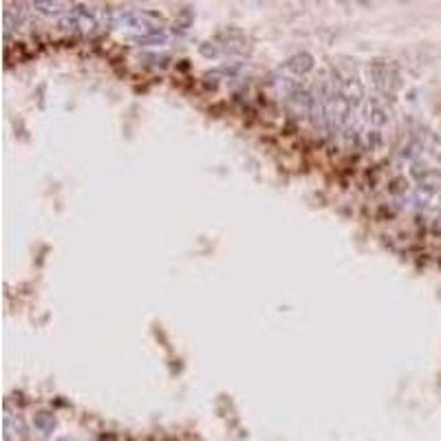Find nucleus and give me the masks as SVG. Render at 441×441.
Returning a JSON list of instances; mask_svg holds the SVG:
<instances>
[{"instance_id":"4","label":"nucleus","mask_w":441,"mask_h":441,"mask_svg":"<svg viewBox=\"0 0 441 441\" xmlns=\"http://www.w3.org/2000/svg\"><path fill=\"white\" fill-rule=\"evenodd\" d=\"M115 22L119 26H132V29L143 31H157V24H161V15L157 11H146V9H130V11H119L115 15Z\"/></svg>"},{"instance_id":"8","label":"nucleus","mask_w":441,"mask_h":441,"mask_svg":"<svg viewBox=\"0 0 441 441\" xmlns=\"http://www.w3.org/2000/svg\"><path fill=\"white\" fill-rule=\"evenodd\" d=\"M31 7H33L35 11L44 13V15H57V13H64L66 4H62V2H42V0H38V2H33Z\"/></svg>"},{"instance_id":"1","label":"nucleus","mask_w":441,"mask_h":441,"mask_svg":"<svg viewBox=\"0 0 441 441\" xmlns=\"http://www.w3.org/2000/svg\"><path fill=\"white\" fill-rule=\"evenodd\" d=\"M280 93H283V99H285L287 108H289L296 117H309V110H311V88L302 86V84L296 82V79L285 77L283 86H280Z\"/></svg>"},{"instance_id":"2","label":"nucleus","mask_w":441,"mask_h":441,"mask_svg":"<svg viewBox=\"0 0 441 441\" xmlns=\"http://www.w3.org/2000/svg\"><path fill=\"white\" fill-rule=\"evenodd\" d=\"M369 75L373 79V86L384 95V99H389V95H393L400 88V71L395 68V64L384 60H375L369 66Z\"/></svg>"},{"instance_id":"6","label":"nucleus","mask_w":441,"mask_h":441,"mask_svg":"<svg viewBox=\"0 0 441 441\" xmlns=\"http://www.w3.org/2000/svg\"><path fill=\"white\" fill-rule=\"evenodd\" d=\"M313 64H316V62H313L311 53H296V55H291L280 68L289 71L291 75H307L313 68Z\"/></svg>"},{"instance_id":"5","label":"nucleus","mask_w":441,"mask_h":441,"mask_svg":"<svg viewBox=\"0 0 441 441\" xmlns=\"http://www.w3.org/2000/svg\"><path fill=\"white\" fill-rule=\"evenodd\" d=\"M364 124L375 126V128H382L384 124H389L391 115H389V106H386L384 97H369L364 102Z\"/></svg>"},{"instance_id":"7","label":"nucleus","mask_w":441,"mask_h":441,"mask_svg":"<svg viewBox=\"0 0 441 441\" xmlns=\"http://www.w3.org/2000/svg\"><path fill=\"white\" fill-rule=\"evenodd\" d=\"M135 44L139 46H157V44H166L168 42V35L163 31H152V33H139V35H132L130 38Z\"/></svg>"},{"instance_id":"3","label":"nucleus","mask_w":441,"mask_h":441,"mask_svg":"<svg viewBox=\"0 0 441 441\" xmlns=\"http://www.w3.org/2000/svg\"><path fill=\"white\" fill-rule=\"evenodd\" d=\"M57 26H60L62 31H71V33H91V31H95V26H97V20H95V15L88 11L86 7L75 4V7H71V11H66L62 15Z\"/></svg>"}]
</instances>
